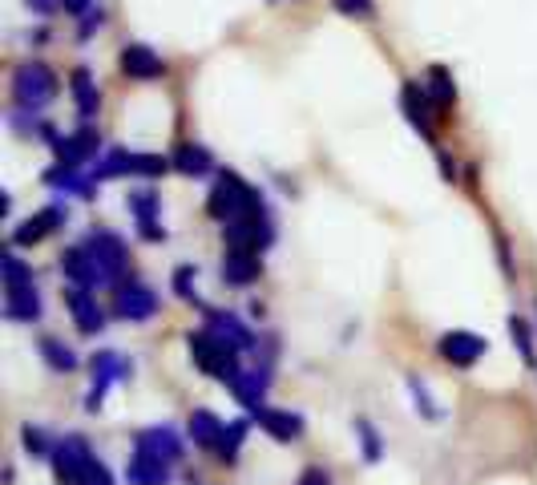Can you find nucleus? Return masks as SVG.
I'll list each match as a JSON object with an SVG mask.
<instances>
[{"label": "nucleus", "instance_id": "1", "mask_svg": "<svg viewBox=\"0 0 537 485\" xmlns=\"http://www.w3.org/2000/svg\"><path fill=\"white\" fill-rule=\"evenodd\" d=\"M259 203H263V199H259L255 186H247L235 170H219V182H214L210 199H206V215L219 219V223H235V219H243L247 211H255Z\"/></svg>", "mask_w": 537, "mask_h": 485}, {"label": "nucleus", "instance_id": "2", "mask_svg": "<svg viewBox=\"0 0 537 485\" xmlns=\"http://www.w3.org/2000/svg\"><path fill=\"white\" fill-rule=\"evenodd\" d=\"M5 316L21 324L41 320V291L33 283L29 263H21L17 255H5Z\"/></svg>", "mask_w": 537, "mask_h": 485}, {"label": "nucleus", "instance_id": "3", "mask_svg": "<svg viewBox=\"0 0 537 485\" xmlns=\"http://www.w3.org/2000/svg\"><path fill=\"white\" fill-rule=\"evenodd\" d=\"M186 344H190L194 364H198L206 376H214V380H231V376L239 372V348H231L227 340H219L210 328L190 332V336H186Z\"/></svg>", "mask_w": 537, "mask_h": 485}, {"label": "nucleus", "instance_id": "4", "mask_svg": "<svg viewBox=\"0 0 537 485\" xmlns=\"http://www.w3.org/2000/svg\"><path fill=\"white\" fill-rule=\"evenodd\" d=\"M13 89H17V102L25 110H45L53 102V93H57V73L45 61H25L13 73Z\"/></svg>", "mask_w": 537, "mask_h": 485}, {"label": "nucleus", "instance_id": "5", "mask_svg": "<svg viewBox=\"0 0 537 485\" xmlns=\"http://www.w3.org/2000/svg\"><path fill=\"white\" fill-rule=\"evenodd\" d=\"M174 162H166L162 154H134V150H114L97 166V178H162Z\"/></svg>", "mask_w": 537, "mask_h": 485}, {"label": "nucleus", "instance_id": "6", "mask_svg": "<svg viewBox=\"0 0 537 485\" xmlns=\"http://www.w3.org/2000/svg\"><path fill=\"white\" fill-rule=\"evenodd\" d=\"M227 243L235 251H267L275 243V227L267 219V203H259L255 211H247L243 219L227 223Z\"/></svg>", "mask_w": 537, "mask_h": 485}, {"label": "nucleus", "instance_id": "7", "mask_svg": "<svg viewBox=\"0 0 537 485\" xmlns=\"http://www.w3.org/2000/svg\"><path fill=\"white\" fill-rule=\"evenodd\" d=\"M89 372H93V388L85 393V409L97 413L101 401H105V393H110L118 380L130 376V360H126L122 352H97V356L89 360Z\"/></svg>", "mask_w": 537, "mask_h": 485}, {"label": "nucleus", "instance_id": "8", "mask_svg": "<svg viewBox=\"0 0 537 485\" xmlns=\"http://www.w3.org/2000/svg\"><path fill=\"white\" fill-rule=\"evenodd\" d=\"M85 247H89V255L97 259L105 283H118V279L126 275V263H130V259H126L122 235H114V231H89V235H85Z\"/></svg>", "mask_w": 537, "mask_h": 485}, {"label": "nucleus", "instance_id": "9", "mask_svg": "<svg viewBox=\"0 0 537 485\" xmlns=\"http://www.w3.org/2000/svg\"><path fill=\"white\" fill-rule=\"evenodd\" d=\"M53 473H57V481L61 485H85V465H89V445H85V437H65V441H57L53 445Z\"/></svg>", "mask_w": 537, "mask_h": 485}, {"label": "nucleus", "instance_id": "10", "mask_svg": "<svg viewBox=\"0 0 537 485\" xmlns=\"http://www.w3.org/2000/svg\"><path fill=\"white\" fill-rule=\"evenodd\" d=\"M130 211H134V223H138V235L150 239V243H162L166 239V227H162V199L154 186H142L130 194Z\"/></svg>", "mask_w": 537, "mask_h": 485}, {"label": "nucleus", "instance_id": "11", "mask_svg": "<svg viewBox=\"0 0 537 485\" xmlns=\"http://www.w3.org/2000/svg\"><path fill=\"white\" fill-rule=\"evenodd\" d=\"M114 312H118L122 320L142 324V320H150V316L158 312V291H154V287H146V283H138V279H126V283L118 287Z\"/></svg>", "mask_w": 537, "mask_h": 485}, {"label": "nucleus", "instance_id": "12", "mask_svg": "<svg viewBox=\"0 0 537 485\" xmlns=\"http://www.w3.org/2000/svg\"><path fill=\"white\" fill-rule=\"evenodd\" d=\"M400 102H404V118L412 122V130L433 142V138H437L433 110H437V106H433V97H428V89H420V85H412V81H408V85L400 89Z\"/></svg>", "mask_w": 537, "mask_h": 485}, {"label": "nucleus", "instance_id": "13", "mask_svg": "<svg viewBox=\"0 0 537 485\" xmlns=\"http://www.w3.org/2000/svg\"><path fill=\"white\" fill-rule=\"evenodd\" d=\"M65 304H69V316H73V324H77L81 336H97L105 328V312L93 300V287H69L65 291Z\"/></svg>", "mask_w": 537, "mask_h": 485}, {"label": "nucleus", "instance_id": "14", "mask_svg": "<svg viewBox=\"0 0 537 485\" xmlns=\"http://www.w3.org/2000/svg\"><path fill=\"white\" fill-rule=\"evenodd\" d=\"M231 393L239 397V405L243 409H251V413H259L263 409V393H267V384H271V368H239L231 380Z\"/></svg>", "mask_w": 537, "mask_h": 485}, {"label": "nucleus", "instance_id": "15", "mask_svg": "<svg viewBox=\"0 0 537 485\" xmlns=\"http://www.w3.org/2000/svg\"><path fill=\"white\" fill-rule=\"evenodd\" d=\"M437 348H441V356H445L449 364L469 368V364H477V360L485 356L489 340H485V336H477V332H445Z\"/></svg>", "mask_w": 537, "mask_h": 485}, {"label": "nucleus", "instance_id": "16", "mask_svg": "<svg viewBox=\"0 0 537 485\" xmlns=\"http://www.w3.org/2000/svg\"><path fill=\"white\" fill-rule=\"evenodd\" d=\"M202 312H206V328L219 336V340H227L231 348H239V352H255V348H259L255 332H251L239 316H231V312H210V308H202Z\"/></svg>", "mask_w": 537, "mask_h": 485}, {"label": "nucleus", "instance_id": "17", "mask_svg": "<svg viewBox=\"0 0 537 485\" xmlns=\"http://www.w3.org/2000/svg\"><path fill=\"white\" fill-rule=\"evenodd\" d=\"M57 227H65V207H61V203H57V207H45V211H37L29 223H21V227L13 231V243L37 247V243H45Z\"/></svg>", "mask_w": 537, "mask_h": 485}, {"label": "nucleus", "instance_id": "18", "mask_svg": "<svg viewBox=\"0 0 537 485\" xmlns=\"http://www.w3.org/2000/svg\"><path fill=\"white\" fill-rule=\"evenodd\" d=\"M61 267H65V275H69L73 287H97V283H105V275H101V267H97V259L89 255L85 243L81 247H69L61 255Z\"/></svg>", "mask_w": 537, "mask_h": 485}, {"label": "nucleus", "instance_id": "19", "mask_svg": "<svg viewBox=\"0 0 537 485\" xmlns=\"http://www.w3.org/2000/svg\"><path fill=\"white\" fill-rule=\"evenodd\" d=\"M122 73L134 77V81H154V77L166 73V65L150 45H126L122 49Z\"/></svg>", "mask_w": 537, "mask_h": 485}, {"label": "nucleus", "instance_id": "20", "mask_svg": "<svg viewBox=\"0 0 537 485\" xmlns=\"http://www.w3.org/2000/svg\"><path fill=\"white\" fill-rule=\"evenodd\" d=\"M134 449H146V453H154V457H162V461L174 465L182 457V437L170 425H154V429H142L134 437Z\"/></svg>", "mask_w": 537, "mask_h": 485}, {"label": "nucleus", "instance_id": "21", "mask_svg": "<svg viewBox=\"0 0 537 485\" xmlns=\"http://www.w3.org/2000/svg\"><path fill=\"white\" fill-rule=\"evenodd\" d=\"M126 477H130V485H170V461H162L146 449H134Z\"/></svg>", "mask_w": 537, "mask_h": 485}, {"label": "nucleus", "instance_id": "22", "mask_svg": "<svg viewBox=\"0 0 537 485\" xmlns=\"http://www.w3.org/2000/svg\"><path fill=\"white\" fill-rule=\"evenodd\" d=\"M170 162H174V170H178V174H186V178H202V174H210V170H214L210 150H206V146H198V142H178Z\"/></svg>", "mask_w": 537, "mask_h": 485}, {"label": "nucleus", "instance_id": "23", "mask_svg": "<svg viewBox=\"0 0 537 485\" xmlns=\"http://www.w3.org/2000/svg\"><path fill=\"white\" fill-rule=\"evenodd\" d=\"M259 271H263V263H259V251H227V263H223V275H227V283L231 287H247V283H255L259 279Z\"/></svg>", "mask_w": 537, "mask_h": 485}, {"label": "nucleus", "instance_id": "24", "mask_svg": "<svg viewBox=\"0 0 537 485\" xmlns=\"http://www.w3.org/2000/svg\"><path fill=\"white\" fill-rule=\"evenodd\" d=\"M255 421L275 437V441H295L299 433H303V417H295V413H283V409H259L255 413Z\"/></svg>", "mask_w": 537, "mask_h": 485}, {"label": "nucleus", "instance_id": "25", "mask_svg": "<svg viewBox=\"0 0 537 485\" xmlns=\"http://www.w3.org/2000/svg\"><path fill=\"white\" fill-rule=\"evenodd\" d=\"M223 421L214 417V413H206V409H198V413H190V441L198 445V449H219V437H223Z\"/></svg>", "mask_w": 537, "mask_h": 485}, {"label": "nucleus", "instance_id": "26", "mask_svg": "<svg viewBox=\"0 0 537 485\" xmlns=\"http://www.w3.org/2000/svg\"><path fill=\"white\" fill-rule=\"evenodd\" d=\"M69 85H73L77 114H81V118H93V114L101 110V93H97V85H93V73H89V69H77Z\"/></svg>", "mask_w": 537, "mask_h": 485}, {"label": "nucleus", "instance_id": "27", "mask_svg": "<svg viewBox=\"0 0 537 485\" xmlns=\"http://www.w3.org/2000/svg\"><path fill=\"white\" fill-rule=\"evenodd\" d=\"M428 97H433V106L437 110H449L453 102H457V85H453V73L445 69V65H433L428 69Z\"/></svg>", "mask_w": 537, "mask_h": 485}, {"label": "nucleus", "instance_id": "28", "mask_svg": "<svg viewBox=\"0 0 537 485\" xmlns=\"http://www.w3.org/2000/svg\"><path fill=\"white\" fill-rule=\"evenodd\" d=\"M45 182L49 186H61V190H73V194H81V199H93V194H97V186L89 182V178H81L77 174V166H53V170H45Z\"/></svg>", "mask_w": 537, "mask_h": 485}, {"label": "nucleus", "instance_id": "29", "mask_svg": "<svg viewBox=\"0 0 537 485\" xmlns=\"http://www.w3.org/2000/svg\"><path fill=\"white\" fill-rule=\"evenodd\" d=\"M37 348H41V360H45L53 372H73V368H77V352L65 348L57 336H41Z\"/></svg>", "mask_w": 537, "mask_h": 485}, {"label": "nucleus", "instance_id": "30", "mask_svg": "<svg viewBox=\"0 0 537 485\" xmlns=\"http://www.w3.org/2000/svg\"><path fill=\"white\" fill-rule=\"evenodd\" d=\"M247 421H235V425H227L223 429V437H219V449H214V453H219L223 461H235L239 457V445H243V437H247Z\"/></svg>", "mask_w": 537, "mask_h": 485}, {"label": "nucleus", "instance_id": "31", "mask_svg": "<svg viewBox=\"0 0 537 485\" xmlns=\"http://www.w3.org/2000/svg\"><path fill=\"white\" fill-rule=\"evenodd\" d=\"M356 433H360V449H364V461H368V465H376V461L384 457V441H380L376 425H372V421H356Z\"/></svg>", "mask_w": 537, "mask_h": 485}, {"label": "nucleus", "instance_id": "32", "mask_svg": "<svg viewBox=\"0 0 537 485\" xmlns=\"http://www.w3.org/2000/svg\"><path fill=\"white\" fill-rule=\"evenodd\" d=\"M509 332H513V344H517L521 360L533 368V364H537V356H533V332H529V324H525L521 316H509Z\"/></svg>", "mask_w": 537, "mask_h": 485}, {"label": "nucleus", "instance_id": "33", "mask_svg": "<svg viewBox=\"0 0 537 485\" xmlns=\"http://www.w3.org/2000/svg\"><path fill=\"white\" fill-rule=\"evenodd\" d=\"M194 275H198L194 267H178V271H174V291H178L182 300H190L194 308H206L202 296H198V287H194Z\"/></svg>", "mask_w": 537, "mask_h": 485}, {"label": "nucleus", "instance_id": "34", "mask_svg": "<svg viewBox=\"0 0 537 485\" xmlns=\"http://www.w3.org/2000/svg\"><path fill=\"white\" fill-rule=\"evenodd\" d=\"M45 437H49V433H41L37 425H25V429H21V441H25V449H29V453H37V457L53 453V445H49Z\"/></svg>", "mask_w": 537, "mask_h": 485}, {"label": "nucleus", "instance_id": "35", "mask_svg": "<svg viewBox=\"0 0 537 485\" xmlns=\"http://www.w3.org/2000/svg\"><path fill=\"white\" fill-rule=\"evenodd\" d=\"M408 388L416 393V405H420V413L433 421L437 417V405H433V397H428V388H424V380H416V376H408Z\"/></svg>", "mask_w": 537, "mask_h": 485}, {"label": "nucleus", "instance_id": "36", "mask_svg": "<svg viewBox=\"0 0 537 485\" xmlns=\"http://www.w3.org/2000/svg\"><path fill=\"white\" fill-rule=\"evenodd\" d=\"M336 9L348 17H372V0H336Z\"/></svg>", "mask_w": 537, "mask_h": 485}, {"label": "nucleus", "instance_id": "37", "mask_svg": "<svg viewBox=\"0 0 537 485\" xmlns=\"http://www.w3.org/2000/svg\"><path fill=\"white\" fill-rule=\"evenodd\" d=\"M101 29V13L97 9H89L85 17H81V25H77V41H85V37H93Z\"/></svg>", "mask_w": 537, "mask_h": 485}, {"label": "nucleus", "instance_id": "38", "mask_svg": "<svg viewBox=\"0 0 537 485\" xmlns=\"http://www.w3.org/2000/svg\"><path fill=\"white\" fill-rule=\"evenodd\" d=\"M295 485H332V477H328L324 469H303V477H299Z\"/></svg>", "mask_w": 537, "mask_h": 485}, {"label": "nucleus", "instance_id": "39", "mask_svg": "<svg viewBox=\"0 0 537 485\" xmlns=\"http://www.w3.org/2000/svg\"><path fill=\"white\" fill-rule=\"evenodd\" d=\"M61 9L73 13V17H85V13L93 9V0H61Z\"/></svg>", "mask_w": 537, "mask_h": 485}, {"label": "nucleus", "instance_id": "40", "mask_svg": "<svg viewBox=\"0 0 537 485\" xmlns=\"http://www.w3.org/2000/svg\"><path fill=\"white\" fill-rule=\"evenodd\" d=\"M25 5H29L33 13H53V9H57V0H25Z\"/></svg>", "mask_w": 537, "mask_h": 485}]
</instances>
